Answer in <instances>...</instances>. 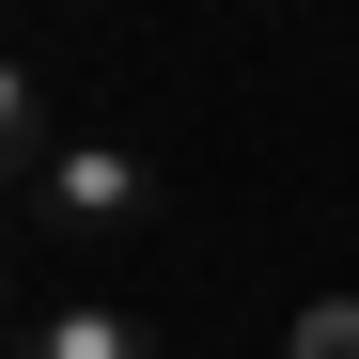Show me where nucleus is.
<instances>
[{"label":"nucleus","instance_id":"1","mask_svg":"<svg viewBox=\"0 0 359 359\" xmlns=\"http://www.w3.org/2000/svg\"><path fill=\"white\" fill-rule=\"evenodd\" d=\"M156 203H172V188H156L141 141H63L47 172H16V234H32L47 266H109V250H141Z\"/></svg>","mask_w":359,"mask_h":359},{"label":"nucleus","instance_id":"2","mask_svg":"<svg viewBox=\"0 0 359 359\" xmlns=\"http://www.w3.org/2000/svg\"><path fill=\"white\" fill-rule=\"evenodd\" d=\"M16 359H172V344H156V313H126L109 281H94V297L63 281V297H32V313H16Z\"/></svg>","mask_w":359,"mask_h":359},{"label":"nucleus","instance_id":"3","mask_svg":"<svg viewBox=\"0 0 359 359\" xmlns=\"http://www.w3.org/2000/svg\"><path fill=\"white\" fill-rule=\"evenodd\" d=\"M0 156H16V172H47V156H63V126H47V79H32V63L0 79Z\"/></svg>","mask_w":359,"mask_h":359},{"label":"nucleus","instance_id":"4","mask_svg":"<svg viewBox=\"0 0 359 359\" xmlns=\"http://www.w3.org/2000/svg\"><path fill=\"white\" fill-rule=\"evenodd\" d=\"M281 359H359V297H313V313L281 328Z\"/></svg>","mask_w":359,"mask_h":359}]
</instances>
